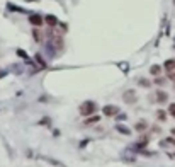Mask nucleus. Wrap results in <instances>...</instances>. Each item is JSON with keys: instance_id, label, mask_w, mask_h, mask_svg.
<instances>
[{"instance_id": "nucleus-1", "label": "nucleus", "mask_w": 175, "mask_h": 167, "mask_svg": "<svg viewBox=\"0 0 175 167\" xmlns=\"http://www.w3.org/2000/svg\"><path fill=\"white\" fill-rule=\"evenodd\" d=\"M97 112V104L94 101H83V104L80 106V114L89 118V116H94Z\"/></svg>"}, {"instance_id": "nucleus-2", "label": "nucleus", "mask_w": 175, "mask_h": 167, "mask_svg": "<svg viewBox=\"0 0 175 167\" xmlns=\"http://www.w3.org/2000/svg\"><path fill=\"white\" fill-rule=\"evenodd\" d=\"M122 101H124L126 104H134V103L138 101V94H136V90H133V89L124 90V94H122Z\"/></svg>"}, {"instance_id": "nucleus-3", "label": "nucleus", "mask_w": 175, "mask_h": 167, "mask_svg": "<svg viewBox=\"0 0 175 167\" xmlns=\"http://www.w3.org/2000/svg\"><path fill=\"white\" fill-rule=\"evenodd\" d=\"M102 112H104V116H107V118H116V116L119 114V107L114 106V104H107V106L102 107Z\"/></svg>"}, {"instance_id": "nucleus-4", "label": "nucleus", "mask_w": 175, "mask_h": 167, "mask_svg": "<svg viewBox=\"0 0 175 167\" xmlns=\"http://www.w3.org/2000/svg\"><path fill=\"white\" fill-rule=\"evenodd\" d=\"M29 24H32L34 27H41L44 24V17L39 16V14H31L29 16Z\"/></svg>"}, {"instance_id": "nucleus-5", "label": "nucleus", "mask_w": 175, "mask_h": 167, "mask_svg": "<svg viewBox=\"0 0 175 167\" xmlns=\"http://www.w3.org/2000/svg\"><path fill=\"white\" fill-rule=\"evenodd\" d=\"M168 101V94L165 90H156L155 92V103H160V104H165Z\"/></svg>"}, {"instance_id": "nucleus-6", "label": "nucleus", "mask_w": 175, "mask_h": 167, "mask_svg": "<svg viewBox=\"0 0 175 167\" xmlns=\"http://www.w3.org/2000/svg\"><path fill=\"white\" fill-rule=\"evenodd\" d=\"M134 130H136L138 133H145L148 130V123L145 121V119H140V121H136V125H134Z\"/></svg>"}, {"instance_id": "nucleus-7", "label": "nucleus", "mask_w": 175, "mask_h": 167, "mask_svg": "<svg viewBox=\"0 0 175 167\" xmlns=\"http://www.w3.org/2000/svg\"><path fill=\"white\" fill-rule=\"evenodd\" d=\"M163 68H165L168 74H173V72H175V58H170V60H167L165 63H163Z\"/></svg>"}, {"instance_id": "nucleus-8", "label": "nucleus", "mask_w": 175, "mask_h": 167, "mask_svg": "<svg viewBox=\"0 0 175 167\" xmlns=\"http://www.w3.org/2000/svg\"><path fill=\"white\" fill-rule=\"evenodd\" d=\"M32 38H34L36 43H43V38H44V34H43V31L39 27H34L32 29Z\"/></svg>"}, {"instance_id": "nucleus-9", "label": "nucleus", "mask_w": 175, "mask_h": 167, "mask_svg": "<svg viewBox=\"0 0 175 167\" xmlns=\"http://www.w3.org/2000/svg\"><path fill=\"white\" fill-rule=\"evenodd\" d=\"M44 24H48V26H51V27H56L58 24V19L54 16H51V14H48V16H44Z\"/></svg>"}, {"instance_id": "nucleus-10", "label": "nucleus", "mask_w": 175, "mask_h": 167, "mask_svg": "<svg viewBox=\"0 0 175 167\" xmlns=\"http://www.w3.org/2000/svg\"><path fill=\"white\" fill-rule=\"evenodd\" d=\"M99 121H100V116L99 114H94V116H89V119H85L83 125L89 126V125H95V123H99Z\"/></svg>"}, {"instance_id": "nucleus-11", "label": "nucleus", "mask_w": 175, "mask_h": 167, "mask_svg": "<svg viewBox=\"0 0 175 167\" xmlns=\"http://www.w3.org/2000/svg\"><path fill=\"white\" fill-rule=\"evenodd\" d=\"M150 74L153 77H160V74H162V67L160 65H151L150 67Z\"/></svg>"}, {"instance_id": "nucleus-12", "label": "nucleus", "mask_w": 175, "mask_h": 167, "mask_svg": "<svg viewBox=\"0 0 175 167\" xmlns=\"http://www.w3.org/2000/svg\"><path fill=\"white\" fill-rule=\"evenodd\" d=\"M136 82H138V85H140V87H145V89L151 87V80H148V79H145V77H140Z\"/></svg>"}, {"instance_id": "nucleus-13", "label": "nucleus", "mask_w": 175, "mask_h": 167, "mask_svg": "<svg viewBox=\"0 0 175 167\" xmlns=\"http://www.w3.org/2000/svg\"><path fill=\"white\" fill-rule=\"evenodd\" d=\"M148 141H150V136L148 135H141L140 140H138V143H136V147H146Z\"/></svg>"}, {"instance_id": "nucleus-14", "label": "nucleus", "mask_w": 175, "mask_h": 167, "mask_svg": "<svg viewBox=\"0 0 175 167\" xmlns=\"http://www.w3.org/2000/svg\"><path fill=\"white\" fill-rule=\"evenodd\" d=\"M116 130H117L119 133H122V135H131V130L127 128V126H124V125H116Z\"/></svg>"}, {"instance_id": "nucleus-15", "label": "nucleus", "mask_w": 175, "mask_h": 167, "mask_svg": "<svg viewBox=\"0 0 175 167\" xmlns=\"http://www.w3.org/2000/svg\"><path fill=\"white\" fill-rule=\"evenodd\" d=\"M168 145L175 147V136H170V138H165L162 141V147H168Z\"/></svg>"}, {"instance_id": "nucleus-16", "label": "nucleus", "mask_w": 175, "mask_h": 167, "mask_svg": "<svg viewBox=\"0 0 175 167\" xmlns=\"http://www.w3.org/2000/svg\"><path fill=\"white\" fill-rule=\"evenodd\" d=\"M156 118H158V121H167V112L163 111V109H158L156 111Z\"/></svg>"}, {"instance_id": "nucleus-17", "label": "nucleus", "mask_w": 175, "mask_h": 167, "mask_svg": "<svg viewBox=\"0 0 175 167\" xmlns=\"http://www.w3.org/2000/svg\"><path fill=\"white\" fill-rule=\"evenodd\" d=\"M168 114H170V116H173V118H175V103H172V104L168 106Z\"/></svg>"}, {"instance_id": "nucleus-18", "label": "nucleus", "mask_w": 175, "mask_h": 167, "mask_svg": "<svg viewBox=\"0 0 175 167\" xmlns=\"http://www.w3.org/2000/svg\"><path fill=\"white\" fill-rule=\"evenodd\" d=\"M36 60H38V63H39V65H41V67H43V68H44V67H46V61H44V60H43V58H41V55H36Z\"/></svg>"}, {"instance_id": "nucleus-19", "label": "nucleus", "mask_w": 175, "mask_h": 167, "mask_svg": "<svg viewBox=\"0 0 175 167\" xmlns=\"http://www.w3.org/2000/svg\"><path fill=\"white\" fill-rule=\"evenodd\" d=\"M155 84H156V85H163V84H165V79L156 77V79H155Z\"/></svg>"}, {"instance_id": "nucleus-20", "label": "nucleus", "mask_w": 175, "mask_h": 167, "mask_svg": "<svg viewBox=\"0 0 175 167\" xmlns=\"http://www.w3.org/2000/svg\"><path fill=\"white\" fill-rule=\"evenodd\" d=\"M126 118H127L126 114H117V116H116V119H117V121H122V119H126Z\"/></svg>"}, {"instance_id": "nucleus-21", "label": "nucleus", "mask_w": 175, "mask_h": 167, "mask_svg": "<svg viewBox=\"0 0 175 167\" xmlns=\"http://www.w3.org/2000/svg\"><path fill=\"white\" fill-rule=\"evenodd\" d=\"M170 133H172V136H175V128H172V131Z\"/></svg>"}, {"instance_id": "nucleus-22", "label": "nucleus", "mask_w": 175, "mask_h": 167, "mask_svg": "<svg viewBox=\"0 0 175 167\" xmlns=\"http://www.w3.org/2000/svg\"><path fill=\"white\" fill-rule=\"evenodd\" d=\"M2 75H3V72H2V68H0V77H2Z\"/></svg>"}, {"instance_id": "nucleus-23", "label": "nucleus", "mask_w": 175, "mask_h": 167, "mask_svg": "<svg viewBox=\"0 0 175 167\" xmlns=\"http://www.w3.org/2000/svg\"><path fill=\"white\" fill-rule=\"evenodd\" d=\"M173 5H175V0H173Z\"/></svg>"}]
</instances>
